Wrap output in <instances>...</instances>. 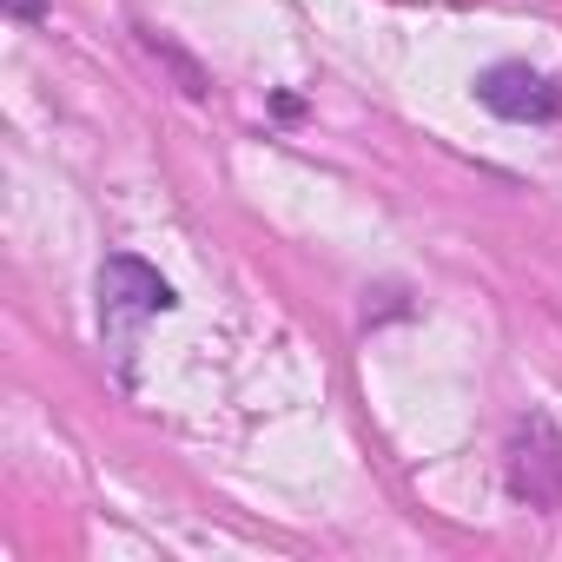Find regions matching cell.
I'll return each instance as SVG.
<instances>
[{
  "label": "cell",
  "mask_w": 562,
  "mask_h": 562,
  "mask_svg": "<svg viewBox=\"0 0 562 562\" xmlns=\"http://www.w3.org/2000/svg\"><path fill=\"white\" fill-rule=\"evenodd\" d=\"M166 312H179V299H172V285H166L146 258L113 251V258L100 265V338H106V351L120 358V378H133L139 325H146V318H166Z\"/></svg>",
  "instance_id": "6da1fadb"
},
{
  "label": "cell",
  "mask_w": 562,
  "mask_h": 562,
  "mask_svg": "<svg viewBox=\"0 0 562 562\" xmlns=\"http://www.w3.org/2000/svg\"><path fill=\"white\" fill-rule=\"evenodd\" d=\"M509 490L529 509H562V430L549 417H522L509 430Z\"/></svg>",
  "instance_id": "3957f363"
},
{
  "label": "cell",
  "mask_w": 562,
  "mask_h": 562,
  "mask_svg": "<svg viewBox=\"0 0 562 562\" xmlns=\"http://www.w3.org/2000/svg\"><path fill=\"white\" fill-rule=\"evenodd\" d=\"M476 100L496 113V120H516V126H549L562 120V80L536 74L529 60H496L476 74Z\"/></svg>",
  "instance_id": "7a4b0ae2"
}]
</instances>
